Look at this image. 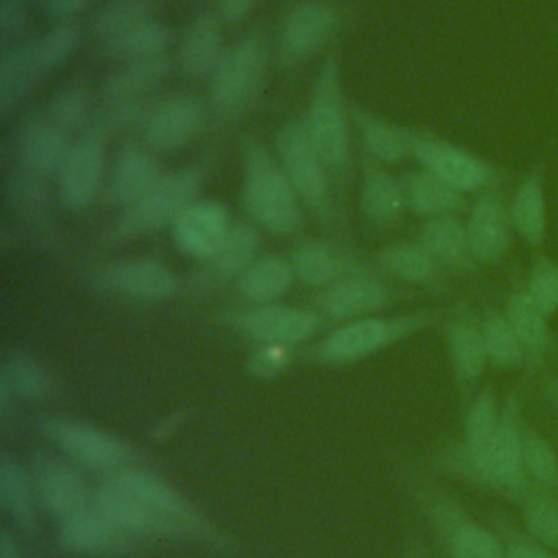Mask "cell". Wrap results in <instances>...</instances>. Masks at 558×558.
<instances>
[{"mask_svg": "<svg viewBox=\"0 0 558 558\" xmlns=\"http://www.w3.org/2000/svg\"><path fill=\"white\" fill-rule=\"evenodd\" d=\"M275 153L290 177L294 190L299 192L303 205L323 222H336L333 207V177L318 155L303 116L288 120L275 135Z\"/></svg>", "mask_w": 558, "mask_h": 558, "instance_id": "7", "label": "cell"}, {"mask_svg": "<svg viewBox=\"0 0 558 558\" xmlns=\"http://www.w3.org/2000/svg\"><path fill=\"white\" fill-rule=\"evenodd\" d=\"M170 65L172 63L168 54L126 61L105 78L100 87V105L153 100L150 94L168 76Z\"/></svg>", "mask_w": 558, "mask_h": 558, "instance_id": "32", "label": "cell"}, {"mask_svg": "<svg viewBox=\"0 0 558 558\" xmlns=\"http://www.w3.org/2000/svg\"><path fill=\"white\" fill-rule=\"evenodd\" d=\"M510 222L530 246H543L547 238V201L541 174L521 179L510 205Z\"/></svg>", "mask_w": 558, "mask_h": 558, "instance_id": "40", "label": "cell"}, {"mask_svg": "<svg viewBox=\"0 0 558 558\" xmlns=\"http://www.w3.org/2000/svg\"><path fill=\"white\" fill-rule=\"evenodd\" d=\"M401 187H403L408 209L416 216L436 218V216L453 214L464 207L462 192L447 185L445 181H440L438 177H434L423 168L408 170L401 177Z\"/></svg>", "mask_w": 558, "mask_h": 558, "instance_id": "35", "label": "cell"}, {"mask_svg": "<svg viewBox=\"0 0 558 558\" xmlns=\"http://www.w3.org/2000/svg\"><path fill=\"white\" fill-rule=\"evenodd\" d=\"M523 466L530 486L558 493V451L534 427H523Z\"/></svg>", "mask_w": 558, "mask_h": 558, "instance_id": "46", "label": "cell"}, {"mask_svg": "<svg viewBox=\"0 0 558 558\" xmlns=\"http://www.w3.org/2000/svg\"><path fill=\"white\" fill-rule=\"evenodd\" d=\"M105 135L87 129L72 142V150L57 174V194L65 209L87 211L100 196L105 179Z\"/></svg>", "mask_w": 558, "mask_h": 558, "instance_id": "14", "label": "cell"}, {"mask_svg": "<svg viewBox=\"0 0 558 558\" xmlns=\"http://www.w3.org/2000/svg\"><path fill=\"white\" fill-rule=\"evenodd\" d=\"M375 262L399 281L425 288L440 283V264L418 242H392L375 255Z\"/></svg>", "mask_w": 558, "mask_h": 558, "instance_id": "39", "label": "cell"}, {"mask_svg": "<svg viewBox=\"0 0 558 558\" xmlns=\"http://www.w3.org/2000/svg\"><path fill=\"white\" fill-rule=\"evenodd\" d=\"M172 41V31L157 17H150L102 44L98 50L102 57L120 59V61H135V59H150L166 54Z\"/></svg>", "mask_w": 558, "mask_h": 558, "instance_id": "41", "label": "cell"}, {"mask_svg": "<svg viewBox=\"0 0 558 558\" xmlns=\"http://www.w3.org/2000/svg\"><path fill=\"white\" fill-rule=\"evenodd\" d=\"M395 299V290L375 275L355 270L316 294V310L331 320H353L371 316Z\"/></svg>", "mask_w": 558, "mask_h": 558, "instance_id": "18", "label": "cell"}, {"mask_svg": "<svg viewBox=\"0 0 558 558\" xmlns=\"http://www.w3.org/2000/svg\"><path fill=\"white\" fill-rule=\"evenodd\" d=\"M257 0H216V11L227 24H238L248 15V11L255 7Z\"/></svg>", "mask_w": 558, "mask_h": 558, "instance_id": "54", "label": "cell"}, {"mask_svg": "<svg viewBox=\"0 0 558 558\" xmlns=\"http://www.w3.org/2000/svg\"><path fill=\"white\" fill-rule=\"evenodd\" d=\"M523 421L517 392H510L501 405L499 423L488 451L490 490H499L519 501L530 488L523 466Z\"/></svg>", "mask_w": 558, "mask_h": 558, "instance_id": "15", "label": "cell"}, {"mask_svg": "<svg viewBox=\"0 0 558 558\" xmlns=\"http://www.w3.org/2000/svg\"><path fill=\"white\" fill-rule=\"evenodd\" d=\"M425 506L449 558H506L504 538L482 525L477 519L469 517L449 497L429 495Z\"/></svg>", "mask_w": 558, "mask_h": 558, "instance_id": "16", "label": "cell"}, {"mask_svg": "<svg viewBox=\"0 0 558 558\" xmlns=\"http://www.w3.org/2000/svg\"><path fill=\"white\" fill-rule=\"evenodd\" d=\"M242 201L251 218L270 233L294 235L303 227L299 192L277 153L255 135L242 140Z\"/></svg>", "mask_w": 558, "mask_h": 558, "instance_id": "2", "label": "cell"}, {"mask_svg": "<svg viewBox=\"0 0 558 558\" xmlns=\"http://www.w3.org/2000/svg\"><path fill=\"white\" fill-rule=\"evenodd\" d=\"M41 432L81 466L102 471L107 475L129 469L135 460L131 447L118 436L74 418H44Z\"/></svg>", "mask_w": 558, "mask_h": 558, "instance_id": "9", "label": "cell"}, {"mask_svg": "<svg viewBox=\"0 0 558 558\" xmlns=\"http://www.w3.org/2000/svg\"><path fill=\"white\" fill-rule=\"evenodd\" d=\"M416 242L440 264V268L464 272L477 264L469 246L466 225L460 222L453 214L427 218L418 231Z\"/></svg>", "mask_w": 558, "mask_h": 558, "instance_id": "33", "label": "cell"}, {"mask_svg": "<svg viewBox=\"0 0 558 558\" xmlns=\"http://www.w3.org/2000/svg\"><path fill=\"white\" fill-rule=\"evenodd\" d=\"M4 198L13 214L20 216L39 235L52 233V227L48 222V179L24 168L13 157L4 172Z\"/></svg>", "mask_w": 558, "mask_h": 558, "instance_id": "29", "label": "cell"}, {"mask_svg": "<svg viewBox=\"0 0 558 558\" xmlns=\"http://www.w3.org/2000/svg\"><path fill=\"white\" fill-rule=\"evenodd\" d=\"M166 174L161 161L144 144L126 142L120 146L105 183V201L120 211L148 194Z\"/></svg>", "mask_w": 558, "mask_h": 558, "instance_id": "20", "label": "cell"}, {"mask_svg": "<svg viewBox=\"0 0 558 558\" xmlns=\"http://www.w3.org/2000/svg\"><path fill=\"white\" fill-rule=\"evenodd\" d=\"M342 11L331 0H301L283 17L277 39L279 59L286 65L301 63L320 52L338 33Z\"/></svg>", "mask_w": 558, "mask_h": 558, "instance_id": "11", "label": "cell"}, {"mask_svg": "<svg viewBox=\"0 0 558 558\" xmlns=\"http://www.w3.org/2000/svg\"><path fill=\"white\" fill-rule=\"evenodd\" d=\"M360 203L364 216L377 227L397 225L408 205L401 187V179L384 168V163L364 155L362 159V187Z\"/></svg>", "mask_w": 558, "mask_h": 558, "instance_id": "28", "label": "cell"}, {"mask_svg": "<svg viewBox=\"0 0 558 558\" xmlns=\"http://www.w3.org/2000/svg\"><path fill=\"white\" fill-rule=\"evenodd\" d=\"M466 225L469 246L477 264H497L510 246V209L495 192L482 194L471 207Z\"/></svg>", "mask_w": 558, "mask_h": 558, "instance_id": "24", "label": "cell"}, {"mask_svg": "<svg viewBox=\"0 0 558 558\" xmlns=\"http://www.w3.org/2000/svg\"><path fill=\"white\" fill-rule=\"evenodd\" d=\"M72 150L70 135L41 113L28 116L20 122L11 157L35 174L57 177Z\"/></svg>", "mask_w": 558, "mask_h": 558, "instance_id": "19", "label": "cell"}, {"mask_svg": "<svg viewBox=\"0 0 558 558\" xmlns=\"http://www.w3.org/2000/svg\"><path fill=\"white\" fill-rule=\"evenodd\" d=\"M296 275L290 259L281 255L257 257L238 279V292L253 305L277 303L294 283Z\"/></svg>", "mask_w": 558, "mask_h": 558, "instance_id": "37", "label": "cell"}, {"mask_svg": "<svg viewBox=\"0 0 558 558\" xmlns=\"http://www.w3.org/2000/svg\"><path fill=\"white\" fill-rule=\"evenodd\" d=\"M0 504L17 527L26 532L35 527L39 499L33 473L9 453H2L0 458Z\"/></svg>", "mask_w": 558, "mask_h": 558, "instance_id": "38", "label": "cell"}, {"mask_svg": "<svg viewBox=\"0 0 558 558\" xmlns=\"http://www.w3.org/2000/svg\"><path fill=\"white\" fill-rule=\"evenodd\" d=\"M501 538L506 545V558H556L551 549H547L532 536L514 532L510 527H504Z\"/></svg>", "mask_w": 558, "mask_h": 558, "instance_id": "52", "label": "cell"}, {"mask_svg": "<svg viewBox=\"0 0 558 558\" xmlns=\"http://www.w3.org/2000/svg\"><path fill=\"white\" fill-rule=\"evenodd\" d=\"M157 4L159 0H109L94 13L89 22V33L98 44H102L150 20Z\"/></svg>", "mask_w": 558, "mask_h": 558, "instance_id": "44", "label": "cell"}, {"mask_svg": "<svg viewBox=\"0 0 558 558\" xmlns=\"http://www.w3.org/2000/svg\"><path fill=\"white\" fill-rule=\"evenodd\" d=\"M445 340L458 381L473 384L488 364L482 320L475 318L466 307L456 310L445 327Z\"/></svg>", "mask_w": 558, "mask_h": 558, "instance_id": "30", "label": "cell"}, {"mask_svg": "<svg viewBox=\"0 0 558 558\" xmlns=\"http://www.w3.org/2000/svg\"><path fill=\"white\" fill-rule=\"evenodd\" d=\"M482 336L490 364L510 368L527 362L523 344L519 342L504 312H486V316L482 318Z\"/></svg>", "mask_w": 558, "mask_h": 558, "instance_id": "47", "label": "cell"}, {"mask_svg": "<svg viewBox=\"0 0 558 558\" xmlns=\"http://www.w3.org/2000/svg\"><path fill=\"white\" fill-rule=\"evenodd\" d=\"M205 179L207 161L166 172L148 194L120 211L102 240L116 244L170 229L183 209L198 198Z\"/></svg>", "mask_w": 558, "mask_h": 558, "instance_id": "4", "label": "cell"}, {"mask_svg": "<svg viewBox=\"0 0 558 558\" xmlns=\"http://www.w3.org/2000/svg\"><path fill=\"white\" fill-rule=\"evenodd\" d=\"M259 251V233L251 222L231 225L225 242L205 262L196 281L203 286H216L238 279L255 259Z\"/></svg>", "mask_w": 558, "mask_h": 558, "instance_id": "31", "label": "cell"}, {"mask_svg": "<svg viewBox=\"0 0 558 558\" xmlns=\"http://www.w3.org/2000/svg\"><path fill=\"white\" fill-rule=\"evenodd\" d=\"M81 28L76 22H59L48 33L37 37V52L46 74L61 68L78 48Z\"/></svg>", "mask_w": 558, "mask_h": 558, "instance_id": "48", "label": "cell"}, {"mask_svg": "<svg viewBox=\"0 0 558 558\" xmlns=\"http://www.w3.org/2000/svg\"><path fill=\"white\" fill-rule=\"evenodd\" d=\"M268 48L257 35L227 46L209 76V105L220 120H238L257 100L266 78Z\"/></svg>", "mask_w": 558, "mask_h": 558, "instance_id": "6", "label": "cell"}, {"mask_svg": "<svg viewBox=\"0 0 558 558\" xmlns=\"http://www.w3.org/2000/svg\"><path fill=\"white\" fill-rule=\"evenodd\" d=\"M28 24V11L22 0H0V41L2 48L22 39Z\"/></svg>", "mask_w": 558, "mask_h": 558, "instance_id": "50", "label": "cell"}, {"mask_svg": "<svg viewBox=\"0 0 558 558\" xmlns=\"http://www.w3.org/2000/svg\"><path fill=\"white\" fill-rule=\"evenodd\" d=\"M92 504L131 538H218L216 530L177 488L144 469L129 466L107 475Z\"/></svg>", "mask_w": 558, "mask_h": 558, "instance_id": "1", "label": "cell"}, {"mask_svg": "<svg viewBox=\"0 0 558 558\" xmlns=\"http://www.w3.org/2000/svg\"><path fill=\"white\" fill-rule=\"evenodd\" d=\"M31 473L39 504L59 519L89 504L83 477L65 462L37 453L31 462Z\"/></svg>", "mask_w": 558, "mask_h": 558, "instance_id": "23", "label": "cell"}, {"mask_svg": "<svg viewBox=\"0 0 558 558\" xmlns=\"http://www.w3.org/2000/svg\"><path fill=\"white\" fill-rule=\"evenodd\" d=\"M225 323L253 342L292 347L310 340L323 327V314L281 303H248L246 307L225 312Z\"/></svg>", "mask_w": 558, "mask_h": 558, "instance_id": "8", "label": "cell"}, {"mask_svg": "<svg viewBox=\"0 0 558 558\" xmlns=\"http://www.w3.org/2000/svg\"><path fill=\"white\" fill-rule=\"evenodd\" d=\"M303 120L318 155L333 177V183L342 190L351 168V129L336 54H327L323 61L312 83Z\"/></svg>", "mask_w": 558, "mask_h": 558, "instance_id": "3", "label": "cell"}, {"mask_svg": "<svg viewBox=\"0 0 558 558\" xmlns=\"http://www.w3.org/2000/svg\"><path fill=\"white\" fill-rule=\"evenodd\" d=\"M501 312L523 344L527 362H541L549 353L554 338L549 331V318L532 303L525 288L510 292Z\"/></svg>", "mask_w": 558, "mask_h": 558, "instance_id": "36", "label": "cell"}, {"mask_svg": "<svg viewBox=\"0 0 558 558\" xmlns=\"http://www.w3.org/2000/svg\"><path fill=\"white\" fill-rule=\"evenodd\" d=\"M44 76L46 70L37 52V39H20L4 46L0 54V116L7 118Z\"/></svg>", "mask_w": 558, "mask_h": 558, "instance_id": "27", "label": "cell"}, {"mask_svg": "<svg viewBox=\"0 0 558 558\" xmlns=\"http://www.w3.org/2000/svg\"><path fill=\"white\" fill-rule=\"evenodd\" d=\"M351 120L357 126L362 150L366 157L379 163H399L405 157H412V137L414 129L386 122L360 107L351 109Z\"/></svg>", "mask_w": 558, "mask_h": 558, "instance_id": "34", "label": "cell"}, {"mask_svg": "<svg viewBox=\"0 0 558 558\" xmlns=\"http://www.w3.org/2000/svg\"><path fill=\"white\" fill-rule=\"evenodd\" d=\"M412 558H429V556H427V554H423V551H421V549H418V551H416V554H414V556H412Z\"/></svg>", "mask_w": 558, "mask_h": 558, "instance_id": "57", "label": "cell"}, {"mask_svg": "<svg viewBox=\"0 0 558 558\" xmlns=\"http://www.w3.org/2000/svg\"><path fill=\"white\" fill-rule=\"evenodd\" d=\"M89 281L100 292L140 303L166 301L177 292L179 286V277L170 270V266L153 257L113 262L92 272Z\"/></svg>", "mask_w": 558, "mask_h": 558, "instance_id": "12", "label": "cell"}, {"mask_svg": "<svg viewBox=\"0 0 558 558\" xmlns=\"http://www.w3.org/2000/svg\"><path fill=\"white\" fill-rule=\"evenodd\" d=\"M501 408L493 390H482L473 397L464 414L462 442L453 445L445 453V464L456 471L460 477L490 488L488 473V451L499 423Z\"/></svg>", "mask_w": 558, "mask_h": 558, "instance_id": "10", "label": "cell"}, {"mask_svg": "<svg viewBox=\"0 0 558 558\" xmlns=\"http://www.w3.org/2000/svg\"><path fill=\"white\" fill-rule=\"evenodd\" d=\"M231 229L225 207L209 198H196L170 227L174 246L198 262H207Z\"/></svg>", "mask_w": 558, "mask_h": 558, "instance_id": "22", "label": "cell"}, {"mask_svg": "<svg viewBox=\"0 0 558 558\" xmlns=\"http://www.w3.org/2000/svg\"><path fill=\"white\" fill-rule=\"evenodd\" d=\"M44 116L68 135L85 133L92 126V98L81 83L61 85L48 100Z\"/></svg>", "mask_w": 558, "mask_h": 558, "instance_id": "45", "label": "cell"}, {"mask_svg": "<svg viewBox=\"0 0 558 558\" xmlns=\"http://www.w3.org/2000/svg\"><path fill=\"white\" fill-rule=\"evenodd\" d=\"M205 107L185 94L168 96L155 102L142 124V140L153 153H170L187 146L205 129Z\"/></svg>", "mask_w": 558, "mask_h": 558, "instance_id": "17", "label": "cell"}, {"mask_svg": "<svg viewBox=\"0 0 558 558\" xmlns=\"http://www.w3.org/2000/svg\"><path fill=\"white\" fill-rule=\"evenodd\" d=\"M92 0H44V13L52 22H76Z\"/></svg>", "mask_w": 558, "mask_h": 558, "instance_id": "53", "label": "cell"}, {"mask_svg": "<svg viewBox=\"0 0 558 558\" xmlns=\"http://www.w3.org/2000/svg\"><path fill=\"white\" fill-rule=\"evenodd\" d=\"M519 504L525 534L558 554V493L530 486Z\"/></svg>", "mask_w": 558, "mask_h": 558, "instance_id": "43", "label": "cell"}, {"mask_svg": "<svg viewBox=\"0 0 558 558\" xmlns=\"http://www.w3.org/2000/svg\"><path fill=\"white\" fill-rule=\"evenodd\" d=\"M525 292L532 303L551 318L558 312V264L549 257H538L530 270Z\"/></svg>", "mask_w": 558, "mask_h": 558, "instance_id": "49", "label": "cell"}, {"mask_svg": "<svg viewBox=\"0 0 558 558\" xmlns=\"http://www.w3.org/2000/svg\"><path fill=\"white\" fill-rule=\"evenodd\" d=\"M432 312H408L399 316H362L338 325L310 351V357L323 364H349L364 360L395 342L425 329Z\"/></svg>", "mask_w": 558, "mask_h": 558, "instance_id": "5", "label": "cell"}, {"mask_svg": "<svg viewBox=\"0 0 558 558\" xmlns=\"http://www.w3.org/2000/svg\"><path fill=\"white\" fill-rule=\"evenodd\" d=\"M412 157L423 170L462 194L482 190L493 181V170L486 161L423 129H414Z\"/></svg>", "mask_w": 558, "mask_h": 558, "instance_id": "13", "label": "cell"}, {"mask_svg": "<svg viewBox=\"0 0 558 558\" xmlns=\"http://www.w3.org/2000/svg\"><path fill=\"white\" fill-rule=\"evenodd\" d=\"M0 558H20V547L15 543V536L2 527L0 532Z\"/></svg>", "mask_w": 558, "mask_h": 558, "instance_id": "55", "label": "cell"}, {"mask_svg": "<svg viewBox=\"0 0 558 558\" xmlns=\"http://www.w3.org/2000/svg\"><path fill=\"white\" fill-rule=\"evenodd\" d=\"M288 364V347L262 344L248 360V371L257 377H272Z\"/></svg>", "mask_w": 558, "mask_h": 558, "instance_id": "51", "label": "cell"}, {"mask_svg": "<svg viewBox=\"0 0 558 558\" xmlns=\"http://www.w3.org/2000/svg\"><path fill=\"white\" fill-rule=\"evenodd\" d=\"M225 50L222 17L218 11H203L183 31L177 61L185 76L205 78L214 74Z\"/></svg>", "mask_w": 558, "mask_h": 558, "instance_id": "25", "label": "cell"}, {"mask_svg": "<svg viewBox=\"0 0 558 558\" xmlns=\"http://www.w3.org/2000/svg\"><path fill=\"white\" fill-rule=\"evenodd\" d=\"M50 379L39 362L24 353H11L0 368V412L7 414L11 399L39 401L48 397Z\"/></svg>", "mask_w": 558, "mask_h": 558, "instance_id": "42", "label": "cell"}, {"mask_svg": "<svg viewBox=\"0 0 558 558\" xmlns=\"http://www.w3.org/2000/svg\"><path fill=\"white\" fill-rule=\"evenodd\" d=\"M290 264L301 283L325 288L355 270H360L355 255L342 244L327 240H303L290 253Z\"/></svg>", "mask_w": 558, "mask_h": 558, "instance_id": "26", "label": "cell"}, {"mask_svg": "<svg viewBox=\"0 0 558 558\" xmlns=\"http://www.w3.org/2000/svg\"><path fill=\"white\" fill-rule=\"evenodd\" d=\"M57 543L68 554L109 556L129 549L133 538L89 501L85 508L59 519Z\"/></svg>", "mask_w": 558, "mask_h": 558, "instance_id": "21", "label": "cell"}, {"mask_svg": "<svg viewBox=\"0 0 558 558\" xmlns=\"http://www.w3.org/2000/svg\"><path fill=\"white\" fill-rule=\"evenodd\" d=\"M547 397H549L551 405L558 410V375L554 377V381H551V386H549V392H547Z\"/></svg>", "mask_w": 558, "mask_h": 558, "instance_id": "56", "label": "cell"}]
</instances>
